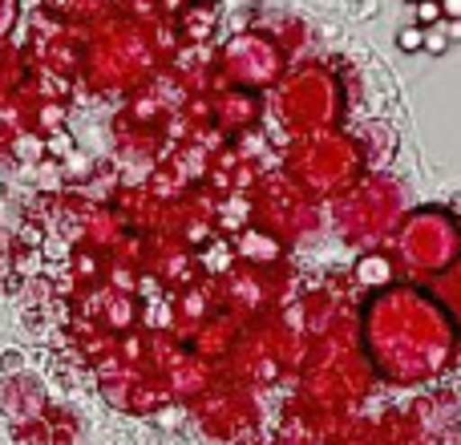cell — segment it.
I'll return each instance as SVG.
<instances>
[{"label":"cell","instance_id":"5","mask_svg":"<svg viewBox=\"0 0 461 445\" xmlns=\"http://www.w3.org/2000/svg\"><path fill=\"white\" fill-rule=\"evenodd\" d=\"M425 45H429L433 53H441V49H446V37H441V32H425Z\"/></svg>","mask_w":461,"mask_h":445},{"label":"cell","instance_id":"1","mask_svg":"<svg viewBox=\"0 0 461 445\" xmlns=\"http://www.w3.org/2000/svg\"><path fill=\"white\" fill-rule=\"evenodd\" d=\"M360 284H384V279H389V259H384V255H368V259H360Z\"/></svg>","mask_w":461,"mask_h":445},{"label":"cell","instance_id":"2","mask_svg":"<svg viewBox=\"0 0 461 445\" xmlns=\"http://www.w3.org/2000/svg\"><path fill=\"white\" fill-rule=\"evenodd\" d=\"M397 45L405 49V53H417V49H425V29L421 24H409V29L397 32Z\"/></svg>","mask_w":461,"mask_h":445},{"label":"cell","instance_id":"3","mask_svg":"<svg viewBox=\"0 0 461 445\" xmlns=\"http://www.w3.org/2000/svg\"><path fill=\"white\" fill-rule=\"evenodd\" d=\"M441 0H417V21H421V29H429V24L441 21Z\"/></svg>","mask_w":461,"mask_h":445},{"label":"cell","instance_id":"6","mask_svg":"<svg viewBox=\"0 0 461 445\" xmlns=\"http://www.w3.org/2000/svg\"><path fill=\"white\" fill-rule=\"evenodd\" d=\"M203 5H219V0H203Z\"/></svg>","mask_w":461,"mask_h":445},{"label":"cell","instance_id":"4","mask_svg":"<svg viewBox=\"0 0 461 445\" xmlns=\"http://www.w3.org/2000/svg\"><path fill=\"white\" fill-rule=\"evenodd\" d=\"M441 13H446L449 21H461V0H441Z\"/></svg>","mask_w":461,"mask_h":445},{"label":"cell","instance_id":"7","mask_svg":"<svg viewBox=\"0 0 461 445\" xmlns=\"http://www.w3.org/2000/svg\"><path fill=\"white\" fill-rule=\"evenodd\" d=\"M413 5H417V0H413Z\"/></svg>","mask_w":461,"mask_h":445}]
</instances>
